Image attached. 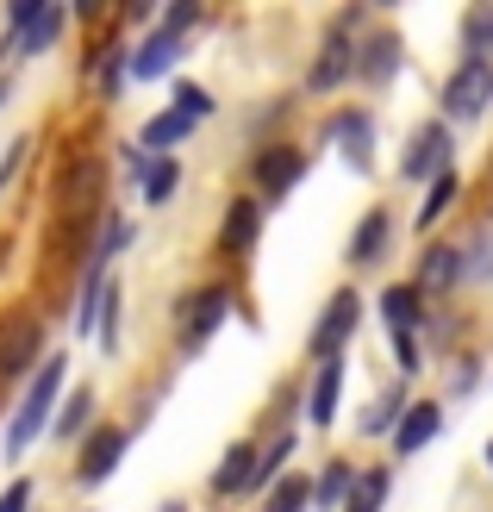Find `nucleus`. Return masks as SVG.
<instances>
[{"mask_svg": "<svg viewBox=\"0 0 493 512\" xmlns=\"http://www.w3.org/2000/svg\"><path fill=\"white\" fill-rule=\"evenodd\" d=\"M350 481H356V469L350 463H325V475H319V488H313V506H344L350 500Z\"/></svg>", "mask_w": 493, "mask_h": 512, "instance_id": "22", "label": "nucleus"}, {"mask_svg": "<svg viewBox=\"0 0 493 512\" xmlns=\"http://www.w3.org/2000/svg\"><path fill=\"white\" fill-rule=\"evenodd\" d=\"M125 444H132V438H125L119 425H100L94 438H88V450H82V463H75V469H82V481H107V475L119 469Z\"/></svg>", "mask_w": 493, "mask_h": 512, "instance_id": "7", "label": "nucleus"}, {"mask_svg": "<svg viewBox=\"0 0 493 512\" xmlns=\"http://www.w3.org/2000/svg\"><path fill=\"white\" fill-rule=\"evenodd\" d=\"M57 32H63V13H50V7H44V13H38L32 25H25V38H19V50H25V57H38V50H44L50 38H57Z\"/></svg>", "mask_w": 493, "mask_h": 512, "instance_id": "27", "label": "nucleus"}, {"mask_svg": "<svg viewBox=\"0 0 493 512\" xmlns=\"http://www.w3.org/2000/svg\"><path fill=\"white\" fill-rule=\"evenodd\" d=\"M356 319H362V300H356V294L344 288V294H337V300L325 306V313H319V325H313V338H306V350H313L319 363H331V356H337V350L350 344Z\"/></svg>", "mask_w": 493, "mask_h": 512, "instance_id": "3", "label": "nucleus"}, {"mask_svg": "<svg viewBox=\"0 0 493 512\" xmlns=\"http://www.w3.org/2000/svg\"><path fill=\"white\" fill-rule=\"evenodd\" d=\"M350 69H356V57H350L344 32H331V38H325V57L313 63V88H319V94H325V88H337V82H344Z\"/></svg>", "mask_w": 493, "mask_h": 512, "instance_id": "17", "label": "nucleus"}, {"mask_svg": "<svg viewBox=\"0 0 493 512\" xmlns=\"http://www.w3.org/2000/svg\"><path fill=\"white\" fill-rule=\"evenodd\" d=\"M493 100V69L487 57H462L456 75L444 82V119H481Z\"/></svg>", "mask_w": 493, "mask_h": 512, "instance_id": "2", "label": "nucleus"}, {"mask_svg": "<svg viewBox=\"0 0 493 512\" xmlns=\"http://www.w3.org/2000/svg\"><path fill=\"white\" fill-rule=\"evenodd\" d=\"M225 313H231V294H225V288H200L188 306H181V338H188V344H206V338L225 325Z\"/></svg>", "mask_w": 493, "mask_h": 512, "instance_id": "6", "label": "nucleus"}, {"mask_svg": "<svg viewBox=\"0 0 493 512\" xmlns=\"http://www.w3.org/2000/svg\"><path fill=\"white\" fill-rule=\"evenodd\" d=\"M250 469H256V450L238 444V450H231L225 463L213 469V494H244V488H250Z\"/></svg>", "mask_w": 493, "mask_h": 512, "instance_id": "19", "label": "nucleus"}, {"mask_svg": "<svg viewBox=\"0 0 493 512\" xmlns=\"http://www.w3.org/2000/svg\"><path fill=\"white\" fill-rule=\"evenodd\" d=\"M462 38H469V57H481V50L493 44V7H475L469 25H462Z\"/></svg>", "mask_w": 493, "mask_h": 512, "instance_id": "28", "label": "nucleus"}, {"mask_svg": "<svg viewBox=\"0 0 493 512\" xmlns=\"http://www.w3.org/2000/svg\"><path fill=\"white\" fill-rule=\"evenodd\" d=\"M38 356V319H25V313H13V319H0V375H13V369H25Z\"/></svg>", "mask_w": 493, "mask_h": 512, "instance_id": "8", "label": "nucleus"}, {"mask_svg": "<svg viewBox=\"0 0 493 512\" xmlns=\"http://www.w3.org/2000/svg\"><path fill=\"white\" fill-rule=\"evenodd\" d=\"M450 200H456V169H444V175L431 182V200L419 207V232H431V225H437V213H444Z\"/></svg>", "mask_w": 493, "mask_h": 512, "instance_id": "26", "label": "nucleus"}, {"mask_svg": "<svg viewBox=\"0 0 493 512\" xmlns=\"http://www.w3.org/2000/svg\"><path fill=\"white\" fill-rule=\"evenodd\" d=\"M175 107L188 113V119H206V113H213V94L194 88V82H181V88H175Z\"/></svg>", "mask_w": 493, "mask_h": 512, "instance_id": "29", "label": "nucleus"}, {"mask_svg": "<svg viewBox=\"0 0 493 512\" xmlns=\"http://www.w3.org/2000/svg\"><path fill=\"white\" fill-rule=\"evenodd\" d=\"M394 69H400V44H394V38H375V44H362V63H356V75H362L369 88L394 82Z\"/></svg>", "mask_w": 493, "mask_h": 512, "instance_id": "16", "label": "nucleus"}, {"mask_svg": "<svg viewBox=\"0 0 493 512\" xmlns=\"http://www.w3.org/2000/svg\"><path fill=\"white\" fill-rule=\"evenodd\" d=\"M194 19H200V7H194V0H181V7H169V19H163V32H169V38H181V32H188Z\"/></svg>", "mask_w": 493, "mask_h": 512, "instance_id": "32", "label": "nucleus"}, {"mask_svg": "<svg viewBox=\"0 0 493 512\" xmlns=\"http://www.w3.org/2000/svg\"><path fill=\"white\" fill-rule=\"evenodd\" d=\"M306 506H313V481H300V475L275 481V494H269V512H306Z\"/></svg>", "mask_w": 493, "mask_h": 512, "instance_id": "25", "label": "nucleus"}, {"mask_svg": "<svg viewBox=\"0 0 493 512\" xmlns=\"http://www.w3.org/2000/svg\"><path fill=\"white\" fill-rule=\"evenodd\" d=\"M387 238H394V219H387V207H375L369 219L356 225V238H350V263H356V269L375 263V256L387 250Z\"/></svg>", "mask_w": 493, "mask_h": 512, "instance_id": "14", "label": "nucleus"}, {"mask_svg": "<svg viewBox=\"0 0 493 512\" xmlns=\"http://www.w3.org/2000/svg\"><path fill=\"white\" fill-rule=\"evenodd\" d=\"M331 138L344 144V163L350 169H369V150H375V119L369 113H337L331 119Z\"/></svg>", "mask_w": 493, "mask_h": 512, "instance_id": "10", "label": "nucleus"}, {"mask_svg": "<svg viewBox=\"0 0 493 512\" xmlns=\"http://www.w3.org/2000/svg\"><path fill=\"white\" fill-rule=\"evenodd\" d=\"M394 356H400V369L412 375V369H419V338H412V331H400V338H394Z\"/></svg>", "mask_w": 493, "mask_h": 512, "instance_id": "33", "label": "nucleus"}, {"mask_svg": "<svg viewBox=\"0 0 493 512\" xmlns=\"http://www.w3.org/2000/svg\"><path fill=\"white\" fill-rule=\"evenodd\" d=\"M337 394H344V356H331V363H319L313 400H306V413H313V425H331V419H337Z\"/></svg>", "mask_w": 493, "mask_h": 512, "instance_id": "13", "label": "nucleus"}, {"mask_svg": "<svg viewBox=\"0 0 493 512\" xmlns=\"http://www.w3.org/2000/svg\"><path fill=\"white\" fill-rule=\"evenodd\" d=\"M256 232H263V207L256 200H231V213H225V232H219V250H250L256 244Z\"/></svg>", "mask_w": 493, "mask_h": 512, "instance_id": "12", "label": "nucleus"}, {"mask_svg": "<svg viewBox=\"0 0 493 512\" xmlns=\"http://www.w3.org/2000/svg\"><path fill=\"white\" fill-rule=\"evenodd\" d=\"M163 512H188V506H181V500H169V506H163Z\"/></svg>", "mask_w": 493, "mask_h": 512, "instance_id": "37", "label": "nucleus"}, {"mask_svg": "<svg viewBox=\"0 0 493 512\" xmlns=\"http://www.w3.org/2000/svg\"><path fill=\"white\" fill-rule=\"evenodd\" d=\"M88 406H94V394H75V400L63 406V419H57V438H75V431H82V419H88Z\"/></svg>", "mask_w": 493, "mask_h": 512, "instance_id": "31", "label": "nucleus"}, {"mask_svg": "<svg viewBox=\"0 0 493 512\" xmlns=\"http://www.w3.org/2000/svg\"><path fill=\"white\" fill-rule=\"evenodd\" d=\"M300 444H294V431H281V438L263 450V456H256V469H250V488H269V481H275V469L281 463H288V456H294Z\"/></svg>", "mask_w": 493, "mask_h": 512, "instance_id": "24", "label": "nucleus"}, {"mask_svg": "<svg viewBox=\"0 0 493 512\" xmlns=\"http://www.w3.org/2000/svg\"><path fill=\"white\" fill-rule=\"evenodd\" d=\"M57 388H63V356H44L32 394L19 400V413H13V425H7V456H25V450H32V438H38L44 419H50V400H57Z\"/></svg>", "mask_w": 493, "mask_h": 512, "instance_id": "1", "label": "nucleus"}, {"mask_svg": "<svg viewBox=\"0 0 493 512\" xmlns=\"http://www.w3.org/2000/svg\"><path fill=\"white\" fill-rule=\"evenodd\" d=\"M487 463H493V444H487Z\"/></svg>", "mask_w": 493, "mask_h": 512, "instance_id": "38", "label": "nucleus"}, {"mask_svg": "<svg viewBox=\"0 0 493 512\" xmlns=\"http://www.w3.org/2000/svg\"><path fill=\"white\" fill-rule=\"evenodd\" d=\"M119 69H125V50H107V63H100V82H107V94H119Z\"/></svg>", "mask_w": 493, "mask_h": 512, "instance_id": "34", "label": "nucleus"}, {"mask_svg": "<svg viewBox=\"0 0 493 512\" xmlns=\"http://www.w3.org/2000/svg\"><path fill=\"white\" fill-rule=\"evenodd\" d=\"M456 275H462V250H450V244L425 250V263H419V288H450Z\"/></svg>", "mask_w": 493, "mask_h": 512, "instance_id": "21", "label": "nucleus"}, {"mask_svg": "<svg viewBox=\"0 0 493 512\" xmlns=\"http://www.w3.org/2000/svg\"><path fill=\"white\" fill-rule=\"evenodd\" d=\"M412 182H431V175H444L450 169V125H437V119H425L419 132H412V144H406V163H400Z\"/></svg>", "mask_w": 493, "mask_h": 512, "instance_id": "4", "label": "nucleus"}, {"mask_svg": "<svg viewBox=\"0 0 493 512\" xmlns=\"http://www.w3.org/2000/svg\"><path fill=\"white\" fill-rule=\"evenodd\" d=\"M194 125H200V119H188L181 107H169V113H157V119H150L144 132H138V150H144V157H150V150H169V144H181V138H188Z\"/></svg>", "mask_w": 493, "mask_h": 512, "instance_id": "15", "label": "nucleus"}, {"mask_svg": "<svg viewBox=\"0 0 493 512\" xmlns=\"http://www.w3.org/2000/svg\"><path fill=\"white\" fill-rule=\"evenodd\" d=\"M250 169H256V188H263L269 200H288V188L306 175V157H300V150H288V144H263Z\"/></svg>", "mask_w": 493, "mask_h": 512, "instance_id": "5", "label": "nucleus"}, {"mask_svg": "<svg viewBox=\"0 0 493 512\" xmlns=\"http://www.w3.org/2000/svg\"><path fill=\"white\" fill-rule=\"evenodd\" d=\"M175 175H181L175 157H150V169H144V200L150 207H163V200L175 194Z\"/></svg>", "mask_w": 493, "mask_h": 512, "instance_id": "23", "label": "nucleus"}, {"mask_svg": "<svg viewBox=\"0 0 493 512\" xmlns=\"http://www.w3.org/2000/svg\"><path fill=\"white\" fill-rule=\"evenodd\" d=\"M181 57V38H169V32H150L138 50H125V69L138 75V82H157V75H169V63Z\"/></svg>", "mask_w": 493, "mask_h": 512, "instance_id": "9", "label": "nucleus"}, {"mask_svg": "<svg viewBox=\"0 0 493 512\" xmlns=\"http://www.w3.org/2000/svg\"><path fill=\"white\" fill-rule=\"evenodd\" d=\"M381 319L394 325V331H412L425 319V306H419V288H387L381 294Z\"/></svg>", "mask_w": 493, "mask_h": 512, "instance_id": "20", "label": "nucleus"}, {"mask_svg": "<svg viewBox=\"0 0 493 512\" xmlns=\"http://www.w3.org/2000/svg\"><path fill=\"white\" fill-rule=\"evenodd\" d=\"M44 7H38V0H13V25H19V32H25V25H32Z\"/></svg>", "mask_w": 493, "mask_h": 512, "instance_id": "36", "label": "nucleus"}, {"mask_svg": "<svg viewBox=\"0 0 493 512\" xmlns=\"http://www.w3.org/2000/svg\"><path fill=\"white\" fill-rule=\"evenodd\" d=\"M387 488H394V481H387V469H362V475L350 481L344 512H381V506H387Z\"/></svg>", "mask_w": 493, "mask_h": 512, "instance_id": "18", "label": "nucleus"}, {"mask_svg": "<svg viewBox=\"0 0 493 512\" xmlns=\"http://www.w3.org/2000/svg\"><path fill=\"white\" fill-rule=\"evenodd\" d=\"M400 413H406V394H387L375 413L362 419V431H387V425H400Z\"/></svg>", "mask_w": 493, "mask_h": 512, "instance_id": "30", "label": "nucleus"}, {"mask_svg": "<svg viewBox=\"0 0 493 512\" xmlns=\"http://www.w3.org/2000/svg\"><path fill=\"white\" fill-rule=\"evenodd\" d=\"M437 431H444V413H437V400H419L412 413H400V431H394V450L412 456V450H425Z\"/></svg>", "mask_w": 493, "mask_h": 512, "instance_id": "11", "label": "nucleus"}, {"mask_svg": "<svg viewBox=\"0 0 493 512\" xmlns=\"http://www.w3.org/2000/svg\"><path fill=\"white\" fill-rule=\"evenodd\" d=\"M25 500H32V481H13V488L0 494V512H25Z\"/></svg>", "mask_w": 493, "mask_h": 512, "instance_id": "35", "label": "nucleus"}]
</instances>
